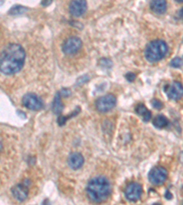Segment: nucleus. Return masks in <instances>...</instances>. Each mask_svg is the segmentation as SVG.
I'll list each match as a JSON object with an SVG mask.
<instances>
[{
    "label": "nucleus",
    "instance_id": "obj_1",
    "mask_svg": "<svg viewBox=\"0 0 183 205\" xmlns=\"http://www.w3.org/2000/svg\"><path fill=\"white\" fill-rule=\"evenodd\" d=\"M26 53L18 44H8L1 51L0 70L5 75H12L18 72L25 62Z\"/></svg>",
    "mask_w": 183,
    "mask_h": 205
},
{
    "label": "nucleus",
    "instance_id": "obj_2",
    "mask_svg": "<svg viewBox=\"0 0 183 205\" xmlns=\"http://www.w3.org/2000/svg\"><path fill=\"white\" fill-rule=\"evenodd\" d=\"M111 191V186L109 181L103 177H96L92 179L87 187V196L92 202L100 203L106 199Z\"/></svg>",
    "mask_w": 183,
    "mask_h": 205
},
{
    "label": "nucleus",
    "instance_id": "obj_3",
    "mask_svg": "<svg viewBox=\"0 0 183 205\" xmlns=\"http://www.w3.org/2000/svg\"><path fill=\"white\" fill-rule=\"evenodd\" d=\"M167 52V46L163 40H154L145 49V57L149 62H157L162 59Z\"/></svg>",
    "mask_w": 183,
    "mask_h": 205
},
{
    "label": "nucleus",
    "instance_id": "obj_4",
    "mask_svg": "<svg viewBox=\"0 0 183 205\" xmlns=\"http://www.w3.org/2000/svg\"><path fill=\"white\" fill-rule=\"evenodd\" d=\"M117 103V98L114 95L108 94L99 98L95 102L96 109L101 112L111 111Z\"/></svg>",
    "mask_w": 183,
    "mask_h": 205
},
{
    "label": "nucleus",
    "instance_id": "obj_5",
    "mask_svg": "<svg viewBox=\"0 0 183 205\" xmlns=\"http://www.w3.org/2000/svg\"><path fill=\"white\" fill-rule=\"evenodd\" d=\"M164 91L169 99L179 100L183 97V86L181 83L174 81L164 87Z\"/></svg>",
    "mask_w": 183,
    "mask_h": 205
},
{
    "label": "nucleus",
    "instance_id": "obj_6",
    "mask_svg": "<svg viewBox=\"0 0 183 205\" xmlns=\"http://www.w3.org/2000/svg\"><path fill=\"white\" fill-rule=\"evenodd\" d=\"M167 177V172L163 167H155L150 171L149 174V180L152 184L160 185L165 182Z\"/></svg>",
    "mask_w": 183,
    "mask_h": 205
},
{
    "label": "nucleus",
    "instance_id": "obj_7",
    "mask_svg": "<svg viewBox=\"0 0 183 205\" xmlns=\"http://www.w3.org/2000/svg\"><path fill=\"white\" fill-rule=\"evenodd\" d=\"M22 104L29 110L32 111H39L43 108L42 100L36 94L28 93L22 98Z\"/></svg>",
    "mask_w": 183,
    "mask_h": 205
},
{
    "label": "nucleus",
    "instance_id": "obj_8",
    "mask_svg": "<svg viewBox=\"0 0 183 205\" xmlns=\"http://www.w3.org/2000/svg\"><path fill=\"white\" fill-rule=\"evenodd\" d=\"M83 46L82 40L77 37H69L62 44V51L66 55H72L75 54L77 51L81 49Z\"/></svg>",
    "mask_w": 183,
    "mask_h": 205
},
{
    "label": "nucleus",
    "instance_id": "obj_9",
    "mask_svg": "<svg viewBox=\"0 0 183 205\" xmlns=\"http://www.w3.org/2000/svg\"><path fill=\"white\" fill-rule=\"evenodd\" d=\"M142 194V187L136 182H131L125 190V195L127 200L131 202H136Z\"/></svg>",
    "mask_w": 183,
    "mask_h": 205
},
{
    "label": "nucleus",
    "instance_id": "obj_10",
    "mask_svg": "<svg viewBox=\"0 0 183 205\" xmlns=\"http://www.w3.org/2000/svg\"><path fill=\"white\" fill-rule=\"evenodd\" d=\"M86 0H71L69 7L70 13L74 16H81L86 11Z\"/></svg>",
    "mask_w": 183,
    "mask_h": 205
},
{
    "label": "nucleus",
    "instance_id": "obj_11",
    "mask_svg": "<svg viewBox=\"0 0 183 205\" xmlns=\"http://www.w3.org/2000/svg\"><path fill=\"white\" fill-rule=\"evenodd\" d=\"M84 159L83 155L79 152H72L68 158V165L72 170H78L83 166Z\"/></svg>",
    "mask_w": 183,
    "mask_h": 205
},
{
    "label": "nucleus",
    "instance_id": "obj_12",
    "mask_svg": "<svg viewBox=\"0 0 183 205\" xmlns=\"http://www.w3.org/2000/svg\"><path fill=\"white\" fill-rule=\"evenodd\" d=\"M12 193L17 201L23 202L26 200L28 196V187L26 186L25 183L17 184L12 189Z\"/></svg>",
    "mask_w": 183,
    "mask_h": 205
},
{
    "label": "nucleus",
    "instance_id": "obj_13",
    "mask_svg": "<svg viewBox=\"0 0 183 205\" xmlns=\"http://www.w3.org/2000/svg\"><path fill=\"white\" fill-rule=\"evenodd\" d=\"M150 8L156 14H158V15L164 14L167 10V1L166 0H151Z\"/></svg>",
    "mask_w": 183,
    "mask_h": 205
},
{
    "label": "nucleus",
    "instance_id": "obj_14",
    "mask_svg": "<svg viewBox=\"0 0 183 205\" xmlns=\"http://www.w3.org/2000/svg\"><path fill=\"white\" fill-rule=\"evenodd\" d=\"M135 111H136V113L138 115H140L142 117L144 121H149L150 120V118H151V112L143 104L137 105L136 108H135Z\"/></svg>",
    "mask_w": 183,
    "mask_h": 205
},
{
    "label": "nucleus",
    "instance_id": "obj_15",
    "mask_svg": "<svg viewBox=\"0 0 183 205\" xmlns=\"http://www.w3.org/2000/svg\"><path fill=\"white\" fill-rule=\"evenodd\" d=\"M62 108H63V105H62V100H61V95L58 92L57 94L55 95V97H54L53 105H52V110L54 111V113L60 114V113L62 112Z\"/></svg>",
    "mask_w": 183,
    "mask_h": 205
},
{
    "label": "nucleus",
    "instance_id": "obj_16",
    "mask_svg": "<svg viewBox=\"0 0 183 205\" xmlns=\"http://www.w3.org/2000/svg\"><path fill=\"white\" fill-rule=\"evenodd\" d=\"M153 124L156 128H158V129H163L168 125V120L165 118L164 116L162 115H158L157 116L154 120H153Z\"/></svg>",
    "mask_w": 183,
    "mask_h": 205
},
{
    "label": "nucleus",
    "instance_id": "obj_17",
    "mask_svg": "<svg viewBox=\"0 0 183 205\" xmlns=\"http://www.w3.org/2000/svg\"><path fill=\"white\" fill-rule=\"evenodd\" d=\"M26 10H27V9H26L24 7H21V6H16V7H14L9 11V13H10L11 15H20V14L26 12Z\"/></svg>",
    "mask_w": 183,
    "mask_h": 205
},
{
    "label": "nucleus",
    "instance_id": "obj_18",
    "mask_svg": "<svg viewBox=\"0 0 183 205\" xmlns=\"http://www.w3.org/2000/svg\"><path fill=\"white\" fill-rule=\"evenodd\" d=\"M183 61L181 59H180V58H175L172 61H171V67H173V68H181V66H182Z\"/></svg>",
    "mask_w": 183,
    "mask_h": 205
},
{
    "label": "nucleus",
    "instance_id": "obj_19",
    "mask_svg": "<svg viewBox=\"0 0 183 205\" xmlns=\"http://www.w3.org/2000/svg\"><path fill=\"white\" fill-rule=\"evenodd\" d=\"M152 106H153L155 109H158V110L161 109V108L163 107L162 103H161L159 100H158V99H153V100H152Z\"/></svg>",
    "mask_w": 183,
    "mask_h": 205
},
{
    "label": "nucleus",
    "instance_id": "obj_20",
    "mask_svg": "<svg viewBox=\"0 0 183 205\" xmlns=\"http://www.w3.org/2000/svg\"><path fill=\"white\" fill-rule=\"evenodd\" d=\"M126 78L128 79L129 81H133L134 79H135V76L134 73H128V74L126 75Z\"/></svg>",
    "mask_w": 183,
    "mask_h": 205
},
{
    "label": "nucleus",
    "instance_id": "obj_21",
    "mask_svg": "<svg viewBox=\"0 0 183 205\" xmlns=\"http://www.w3.org/2000/svg\"><path fill=\"white\" fill-rule=\"evenodd\" d=\"M51 2H52V0H42L41 5H42L43 7H48L49 5L51 4Z\"/></svg>",
    "mask_w": 183,
    "mask_h": 205
},
{
    "label": "nucleus",
    "instance_id": "obj_22",
    "mask_svg": "<svg viewBox=\"0 0 183 205\" xmlns=\"http://www.w3.org/2000/svg\"><path fill=\"white\" fill-rule=\"evenodd\" d=\"M178 17L183 18V7H181V8L179 10V12H178Z\"/></svg>",
    "mask_w": 183,
    "mask_h": 205
},
{
    "label": "nucleus",
    "instance_id": "obj_23",
    "mask_svg": "<svg viewBox=\"0 0 183 205\" xmlns=\"http://www.w3.org/2000/svg\"><path fill=\"white\" fill-rule=\"evenodd\" d=\"M70 93H71V92H70L69 90H67V89H63V90L62 91V94L63 95L64 97H67L68 95H70Z\"/></svg>",
    "mask_w": 183,
    "mask_h": 205
},
{
    "label": "nucleus",
    "instance_id": "obj_24",
    "mask_svg": "<svg viewBox=\"0 0 183 205\" xmlns=\"http://www.w3.org/2000/svg\"><path fill=\"white\" fill-rule=\"evenodd\" d=\"M176 2H178V3H183V0H175Z\"/></svg>",
    "mask_w": 183,
    "mask_h": 205
}]
</instances>
